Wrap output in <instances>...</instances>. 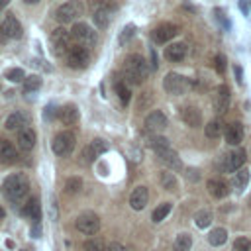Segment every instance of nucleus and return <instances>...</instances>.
Segmentation results:
<instances>
[{"instance_id": "aec40b11", "label": "nucleus", "mask_w": 251, "mask_h": 251, "mask_svg": "<svg viewBox=\"0 0 251 251\" xmlns=\"http://www.w3.org/2000/svg\"><path fill=\"white\" fill-rule=\"evenodd\" d=\"M18 161V149L12 141L0 139V163L2 165H12Z\"/></svg>"}, {"instance_id": "c03bdc74", "label": "nucleus", "mask_w": 251, "mask_h": 251, "mask_svg": "<svg viewBox=\"0 0 251 251\" xmlns=\"http://www.w3.org/2000/svg\"><path fill=\"white\" fill-rule=\"evenodd\" d=\"M184 176H186L190 182H198V180H200V171H198V169H192V167H186V169H184Z\"/></svg>"}, {"instance_id": "dca6fc26", "label": "nucleus", "mask_w": 251, "mask_h": 251, "mask_svg": "<svg viewBox=\"0 0 251 251\" xmlns=\"http://www.w3.org/2000/svg\"><path fill=\"white\" fill-rule=\"evenodd\" d=\"M180 120L188 127H198V126H202V112L198 106H184L180 110Z\"/></svg>"}, {"instance_id": "f3484780", "label": "nucleus", "mask_w": 251, "mask_h": 251, "mask_svg": "<svg viewBox=\"0 0 251 251\" xmlns=\"http://www.w3.org/2000/svg\"><path fill=\"white\" fill-rule=\"evenodd\" d=\"M186 53H188V45L184 41H176V43H171L165 47V59H169L173 63L182 61L186 57Z\"/></svg>"}, {"instance_id": "5701e85b", "label": "nucleus", "mask_w": 251, "mask_h": 251, "mask_svg": "<svg viewBox=\"0 0 251 251\" xmlns=\"http://www.w3.org/2000/svg\"><path fill=\"white\" fill-rule=\"evenodd\" d=\"M18 147L22 151H31L35 147V131L31 127H24L18 131Z\"/></svg>"}, {"instance_id": "49530a36", "label": "nucleus", "mask_w": 251, "mask_h": 251, "mask_svg": "<svg viewBox=\"0 0 251 251\" xmlns=\"http://www.w3.org/2000/svg\"><path fill=\"white\" fill-rule=\"evenodd\" d=\"M216 18H218V20L222 22V25H224V27H227V25H229V22H226V20H224V12H222L220 8L216 10Z\"/></svg>"}, {"instance_id": "9b49d317", "label": "nucleus", "mask_w": 251, "mask_h": 251, "mask_svg": "<svg viewBox=\"0 0 251 251\" xmlns=\"http://www.w3.org/2000/svg\"><path fill=\"white\" fill-rule=\"evenodd\" d=\"M176 33H178V27H176L175 24H171V22H165V24L157 25V27L151 31V39H153L155 43L165 45V43H169L173 37H176Z\"/></svg>"}, {"instance_id": "a878e982", "label": "nucleus", "mask_w": 251, "mask_h": 251, "mask_svg": "<svg viewBox=\"0 0 251 251\" xmlns=\"http://www.w3.org/2000/svg\"><path fill=\"white\" fill-rule=\"evenodd\" d=\"M24 216L29 218L31 222H39L41 220V206H39V198L31 196L25 204H24Z\"/></svg>"}, {"instance_id": "58836bf2", "label": "nucleus", "mask_w": 251, "mask_h": 251, "mask_svg": "<svg viewBox=\"0 0 251 251\" xmlns=\"http://www.w3.org/2000/svg\"><path fill=\"white\" fill-rule=\"evenodd\" d=\"M233 182H235V186H237V188H245V186H247V182H249V171H247L245 167H243V169H239V171H235Z\"/></svg>"}, {"instance_id": "393cba45", "label": "nucleus", "mask_w": 251, "mask_h": 251, "mask_svg": "<svg viewBox=\"0 0 251 251\" xmlns=\"http://www.w3.org/2000/svg\"><path fill=\"white\" fill-rule=\"evenodd\" d=\"M206 188H208V192H210L214 198H226L227 192H229L227 184H226L222 178H210V180L206 182Z\"/></svg>"}, {"instance_id": "423d86ee", "label": "nucleus", "mask_w": 251, "mask_h": 251, "mask_svg": "<svg viewBox=\"0 0 251 251\" xmlns=\"http://www.w3.org/2000/svg\"><path fill=\"white\" fill-rule=\"evenodd\" d=\"M75 145H76V137H75L73 131H59V133L53 137V141H51V149H53V153H55L57 157H67V155H71L73 149H75Z\"/></svg>"}, {"instance_id": "f257e3e1", "label": "nucleus", "mask_w": 251, "mask_h": 251, "mask_svg": "<svg viewBox=\"0 0 251 251\" xmlns=\"http://www.w3.org/2000/svg\"><path fill=\"white\" fill-rule=\"evenodd\" d=\"M147 73H149V65H147V61L141 55L126 57L124 69H122L124 82H127V84H141L147 78Z\"/></svg>"}, {"instance_id": "39448f33", "label": "nucleus", "mask_w": 251, "mask_h": 251, "mask_svg": "<svg viewBox=\"0 0 251 251\" xmlns=\"http://www.w3.org/2000/svg\"><path fill=\"white\" fill-rule=\"evenodd\" d=\"M49 43H51V53L55 57H63L71 49V33L65 27H55L53 33L49 35Z\"/></svg>"}, {"instance_id": "6ab92c4d", "label": "nucleus", "mask_w": 251, "mask_h": 251, "mask_svg": "<svg viewBox=\"0 0 251 251\" xmlns=\"http://www.w3.org/2000/svg\"><path fill=\"white\" fill-rule=\"evenodd\" d=\"M106 151H108V143L104 139H92L88 143V147H84L82 155L86 161H94V159L102 157V153H106Z\"/></svg>"}, {"instance_id": "20e7f679", "label": "nucleus", "mask_w": 251, "mask_h": 251, "mask_svg": "<svg viewBox=\"0 0 251 251\" xmlns=\"http://www.w3.org/2000/svg\"><path fill=\"white\" fill-rule=\"evenodd\" d=\"M84 14V6L80 0H69L65 4H61L55 12V18L59 24H73L76 22L80 16Z\"/></svg>"}, {"instance_id": "f704fd0d", "label": "nucleus", "mask_w": 251, "mask_h": 251, "mask_svg": "<svg viewBox=\"0 0 251 251\" xmlns=\"http://www.w3.org/2000/svg\"><path fill=\"white\" fill-rule=\"evenodd\" d=\"M159 182H161V186L163 188H167L169 192H175L176 190V178H175V175L173 173H161L159 175Z\"/></svg>"}, {"instance_id": "cd10ccee", "label": "nucleus", "mask_w": 251, "mask_h": 251, "mask_svg": "<svg viewBox=\"0 0 251 251\" xmlns=\"http://www.w3.org/2000/svg\"><path fill=\"white\" fill-rule=\"evenodd\" d=\"M224 124H222V120L220 118H216V120H212V122H208L206 126H204V133H206V137L208 139H216V137H220L222 133H224Z\"/></svg>"}, {"instance_id": "bb28decb", "label": "nucleus", "mask_w": 251, "mask_h": 251, "mask_svg": "<svg viewBox=\"0 0 251 251\" xmlns=\"http://www.w3.org/2000/svg\"><path fill=\"white\" fill-rule=\"evenodd\" d=\"M159 159H161L167 167H171V169H175V171H180V167H182L180 157L176 155V151H175L173 147H169V149H165L163 153H159Z\"/></svg>"}, {"instance_id": "ddd939ff", "label": "nucleus", "mask_w": 251, "mask_h": 251, "mask_svg": "<svg viewBox=\"0 0 251 251\" xmlns=\"http://www.w3.org/2000/svg\"><path fill=\"white\" fill-rule=\"evenodd\" d=\"M167 127V116L161 110H153L145 116V129L151 133H159Z\"/></svg>"}, {"instance_id": "37998d69", "label": "nucleus", "mask_w": 251, "mask_h": 251, "mask_svg": "<svg viewBox=\"0 0 251 251\" xmlns=\"http://www.w3.org/2000/svg\"><path fill=\"white\" fill-rule=\"evenodd\" d=\"M214 69H216L218 75H224V73H226V57H224V55H216V59H214Z\"/></svg>"}, {"instance_id": "e433bc0d", "label": "nucleus", "mask_w": 251, "mask_h": 251, "mask_svg": "<svg viewBox=\"0 0 251 251\" xmlns=\"http://www.w3.org/2000/svg\"><path fill=\"white\" fill-rule=\"evenodd\" d=\"M135 31H137V27H135L133 24H127V25L120 31V35H118V45H126V43H129V39H133Z\"/></svg>"}, {"instance_id": "4468645a", "label": "nucleus", "mask_w": 251, "mask_h": 251, "mask_svg": "<svg viewBox=\"0 0 251 251\" xmlns=\"http://www.w3.org/2000/svg\"><path fill=\"white\" fill-rule=\"evenodd\" d=\"M229 102H231V92H229V88H227L226 84H220V86L216 88V96H214V110H216L218 114H222V112H226V110L229 108Z\"/></svg>"}, {"instance_id": "1a4fd4ad", "label": "nucleus", "mask_w": 251, "mask_h": 251, "mask_svg": "<svg viewBox=\"0 0 251 251\" xmlns=\"http://www.w3.org/2000/svg\"><path fill=\"white\" fill-rule=\"evenodd\" d=\"M76 229L84 235H94L100 229V218L94 212H84L76 218Z\"/></svg>"}, {"instance_id": "9d476101", "label": "nucleus", "mask_w": 251, "mask_h": 251, "mask_svg": "<svg viewBox=\"0 0 251 251\" xmlns=\"http://www.w3.org/2000/svg\"><path fill=\"white\" fill-rule=\"evenodd\" d=\"M245 161H247V153H245L243 149H235V151H231V153H227V155L224 157L222 171H224V173H235V171L243 169Z\"/></svg>"}, {"instance_id": "603ef678", "label": "nucleus", "mask_w": 251, "mask_h": 251, "mask_svg": "<svg viewBox=\"0 0 251 251\" xmlns=\"http://www.w3.org/2000/svg\"><path fill=\"white\" fill-rule=\"evenodd\" d=\"M8 2H10V0H0V12H2V10L8 6Z\"/></svg>"}, {"instance_id": "7c9ffc66", "label": "nucleus", "mask_w": 251, "mask_h": 251, "mask_svg": "<svg viewBox=\"0 0 251 251\" xmlns=\"http://www.w3.org/2000/svg\"><path fill=\"white\" fill-rule=\"evenodd\" d=\"M171 210H173V204H171V202H163V204H159V206L153 210L151 220H153L155 224H159V222H163V220L171 214Z\"/></svg>"}, {"instance_id": "c756f323", "label": "nucleus", "mask_w": 251, "mask_h": 251, "mask_svg": "<svg viewBox=\"0 0 251 251\" xmlns=\"http://www.w3.org/2000/svg\"><path fill=\"white\" fill-rule=\"evenodd\" d=\"M149 147L159 155V153H163L165 149H169L171 147V143H169V139L167 137H163V135H153V137H149Z\"/></svg>"}, {"instance_id": "864d4df0", "label": "nucleus", "mask_w": 251, "mask_h": 251, "mask_svg": "<svg viewBox=\"0 0 251 251\" xmlns=\"http://www.w3.org/2000/svg\"><path fill=\"white\" fill-rule=\"evenodd\" d=\"M22 2H25V4H37V2H41V0H22Z\"/></svg>"}, {"instance_id": "8fccbe9b", "label": "nucleus", "mask_w": 251, "mask_h": 251, "mask_svg": "<svg viewBox=\"0 0 251 251\" xmlns=\"http://www.w3.org/2000/svg\"><path fill=\"white\" fill-rule=\"evenodd\" d=\"M151 69H157V59H155V51H151Z\"/></svg>"}, {"instance_id": "412c9836", "label": "nucleus", "mask_w": 251, "mask_h": 251, "mask_svg": "<svg viewBox=\"0 0 251 251\" xmlns=\"http://www.w3.org/2000/svg\"><path fill=\"white\" fill-rule=\"evenodd\" d=\"M27 124H29V114H25V112H12L4 120L6 129H24Z\"/></svg>"}, {"instance_id": "b1692460", "label": "nucleus", "mask_w": 251, "mask_h": 251, "mask_svg": "<svg viewBox=\"0 0 251 251\" xmlns=\"http://www.w3.org/2000/svg\"><path fill=\"white\" fill-rule=\"evenodd\" d=\"M59 120L65 124V126H73L78 122V108L75 104H65L61 110H59Z\"/></svg>"}, {"instance_id": "c85d7f7f", "label": "nucleus", "mask_w": 251, "mask_h": 251, "mask_svg": "<svg viewBox=\"0 0 251 251\" xmlns=\"http://www.w3.org/2000/svg\"><path fill=\"white\" fill-rule=\"evenodd\" d=\"M227 241V231L224 227H214L210 233H208V243L218 247V245H224Z\"/></svg>"}, {"instance_id": "6e6d98bb", "label": "nucleus", "mask_w": 251, "mask_h": 251, "mask_svg": "<svg viewBox=\"0 0 251 251\" xmlns=\"http://www.w3.org/2000/svg\"><path fill=\"white\" fill-rule=\"evenodd\" d=\"M20 251H25V249H20Z\"/></svg>"}, {"instance_id": "de8ad7c7", "label": "nucleus", "mask_w": 251, "mask_h": 251, "mask_svg": "<svg viewBox=\"0 0 251 251\" xmlns=\"http://www.w3.org/2000/svg\"><path fill=\"white\" fill-rule=\"evenodd\" d=\"M106 251H124V247H122L120 243H116V241H114V243H110V245L106 247Z\"/></svg>"}, {"instance_id": "6e6552de", "label": "nucleus", "mask_w": 251, "mask_h": 251, "mask_svg": "<svg viewBox=\"0 0 251 251\" xmlns=\"http://www.w3.org/2000/svg\"><path fill=\"white\" fill-rule=\"evenodd\" d=\"M20 37H22V24L14 14H8L0 24V43H6L8 39H20Z\"/></svg>"}, {"instance_id": "473e14b6", "label": "nucleus", "mask_w": 251, "mask_h": 251, "mask_svg": "<svg viewBox=\"0 0 251 251\" xmlns=\"http://www.w3.org/2000/svg\"><path fill=\"white\" fill-rule=\"evenodd\" d=\"M114 88H116V94L120 96L122 104H124V106L129 104V100H131V90H129V86H127L124 80H118V82L114 84Z\"/></svg>"}, {"instance_id": "7ed1b4c3", "label": "nucleus", "mask_w": 251, "mask_h": 251, "mask_svg": "<svg viewBox=\"0 0 251 251\" xmlns=\"http://www.w3.org/2000/svg\"><path fill=\"white\" fill-rule=\"evenodd\" d=\"M163 88L169 94L180 96V94H186L192 88V82H190V78H186L180 73H167L165 78H163Z\"/></svg>"}, {"instance_id": "a18cd8bd", "label": "nucleus", "mask_w": 251, "mask_h": 251, "mask_svg": "<svg viewBox=\"0 0 251 251\" xmlns=\"http://www.w3.org/2000/svg\"><path fill=\"white\" fill-rule=\"evenodd\" d=\"M41 235V222H33L31 226V237H39Z\"/></svg>"}, {"instance_id": "3c124183", "label": "nucleus", "mask_w": 251, "mask_h": 251, "mask_svg": "<svg viewBox=\"0 0 251 251\" xmlns=\"http://www.w3.org/2000/svg\"><path fill=\"white\" fill-rule=\"evenodd\" d=\"M239 8H241L243 12H247V2H245V0H239Z\"/></svg>"}, {"instance_id": "f03ea898", "label": "nucleus", "mask_w": 251, "mask_h": 251, "mask_svg": "<svg viewBox=\"0 0 251 251\" xmlns=\"http://www.w3.org/2000/svg\"><path fill=\"white\" fill-rule=\"evenodd\" d=\"M2 192L8 200L20 202L27 192H29V178L25 173H14L4 178L2 182Z\"/></svg>"}, {"instance_id": "4be33fe9", "label": "nucleus", "mask_w": 251, "mask_h": 251, "mask_svg": "<svg viewBox=\"0 0 251 251\" xmlns=\"http://www.w3.org/2000/svg\"><path fill=\"white\" fill-rule=\"evenodd\" d=\"M147 200H149V190L145 186H135L129 194V206L133 210H143Z\"/></svg>"}, {"instance_id": "c9c22d12", "label": "nucleus", "mask_w": 251, "mask_h": 251, "mask_svg": "<svg viewBox=\"0 0 251 251\" xmlns=\"http://www.w3.org/2000/svg\"><path fill=\"white\" fill-rule=\"evenodd\" d=\"M106 243H104V239H100V237H90V239H86L84 243H82V249L84 251H106Z\"/></svg>"}, {"instance_id": "5fc2aeb1", "label": "nucleus", "mask_w": 251, "mask_h": 251, "mask_svg": "<svg viewBox=\"0 0 251 251\" xmlns=\"http://www.w3.org/2000/svg\"><path fill=\"white\" fill-rule=\"evenodd\" d=\"M0 220H4V208L0 206Z\"/></svg>"}, {"instance_id": "f8f14e48", "label": "nucleus", "mask_w": 251, "mask_h": 251, "mask_svg": "<svg viewBox=\"0 0 251 251\" xmlns=\"http://www.w3.org/2000/svg\"><path fill=\"white\" fill-rule=\"evenodd\" d=\"M67 63L73 69H84L88 65V51L82 45H75L67 53Z\"/></svg>"}, {"instance_id": "0eeeda50", "label": "nucleus", "mask_w": 251, "mask_h": 251, "mask_svg": "<svg viewBox=\"0 0 251 251\" xmlns=\"http://www.w3.org/2000/svg\"><path fill=\"white\" fill-rule=\"evenodd\" d=\"M71 35L82 47H92L96 43V31L88 24H84V22H75L73 27H71Z\"/></svg>"}, {"instance_id": "09e8293b", "label": "nucleus", "mask_w": 251, "mask_h": 251, "mask_svg": "<svg viewBox=\"0 0 251 251\" xmlns=\"http://www.w3.org/2000/svg\"><path fill=\"white\" fill-rule=\"evenodd\" d=\"M233 73H235V80L241 82V80H243V76H241V69H239V67H233Z\"/></svg>"}, {"instance_id": "79ce46f5", "label": "nucleus", "mask_w": 251, "mask_h": 251, "mask_svg": "<svg viewBox=\"0 0 251 251\" xmlns=\"http://www.w3.org/2000/svg\"><path fill=\"white\" fill-rule=\"evenodd\" d=\"M6 78L12 80V82H20V80L25 78V75H24L22 69H10V71H6Z\"/></svg>"}, {"instance_id": "4c0bfd02", "label": "nucleus", "mask_w": 251, "mask_h": 251, "mask_svg": "<svg viewBox=\"0 0 251 251\" xmlns=\"http://www.w3.org/2000/svg\"><path fill=\"white\" fill-rule=\"evenodd\" d=\"M39 86H41V76L29 75V76L24 78V90H25V92H33V90H37Z\"/></svg>"}, {"instance_id": "ea45409f", "label": "nucleus", "mask_w": 251, "mask_h": 251, "mask_svg": "<svg viewBox=\"0 0 251 251\" xmlns=\"http://www.w3.org/2000/svg\"><path fill=\"white\" fill-rule=\"evenodd\" d=\"M80 188H82V180H80L78 176L67 178V182H65V192H67V194H76Z\"/></svg>"}, {"instance_id": "72a5a7b5", "label": "nucleus", "mask_w": 251, "mask_h": 251, "mask_svg": "<svg viewBox=\"0 0 251 251\" xmlns=\"http://www.w3.org/2000/svg\"><path fill=\"white\" fill-rule=\"evenodd\" d=\"M194 224H196L198 227H202V229L208 227V226L212 224V212L206 210V208H204V210H198V212L194 214Z\"/></svg>"}, {"instance_id": "a19ab883", "label": "nucleus", "mask_w": 251, "mask_h": 251, "mask_svg": "<svg viewBox=\"0 0 251 251\" xmlns=\"http://www.w3.org/2000/svg\"><path fill=\"white\" fill-rule=\"evenodd\" d=\"M233 251H251V239L249 237H237L233 241Z\"/></svg>"}, {"instance_id": "2eb2a0df", "label": "nucleus", "mask_w": 251, "mask_h": 251, "mask_svg": "<svg viewBox=\"0 0 251 251\" xmlns=\"http://www.w3.org/2000/svg\"><path fill=\"white\" fill-rule=\"evenodd\" d=\"M112 18H114V8H112V6H98V8L94 10V14H92V22H94V25L100 27V29L108 27L110 22H112Z\"/></svg>"}, {"instance_id": "a211bd4d", "label": "nucleus", "mask_w": 251, "mask_h": 251, "mask_svg": "<svg viewBox=\"0 0 251 251\" xmlns=\"http://www.w3.org/2000/svg\"><path fill=\"white\" fill-rule=\"evenodd\" d=\"M224 137L229 145H239L243 141V126L239 122H231L224 127Z\"/></svg>"}, {"instance_id": "2f4dec72", "label": "nucleus", "mask_w": 251, "mask_h": 251, "mask_svg": "<svg viewBox=\"0 0 251 251\" xmlns=\"http://www.w3.org/2000/svg\"><path fill=\"white\" fill-rule=\"evenodd\" d=\"M192 247V237L188 233H178L173 245V251H190Z\"/></svg>"}]
</instances>
